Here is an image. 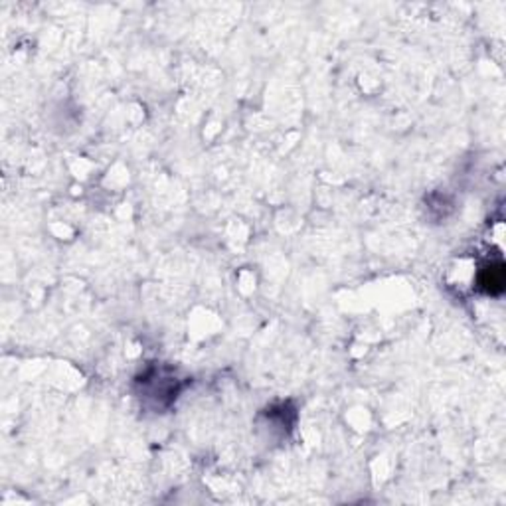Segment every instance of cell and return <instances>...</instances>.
<instances>
[{"label": "cell", "mask_w": 506, "mask_h": 506, "mask_svg": "<svg viewBox=\"0 0 506 506\" xmlns=\"http://www.w3.org/2000/svg\"><path fill=\"white\" fill-rule=\"evenodd\" d=\"M481 287L485 289L486 293L490 295H498L502 287H505V265L498 263V265H488L481 271V277H478Z\"/></svg>", "instance_id": "cell-1"}]
</instances>
